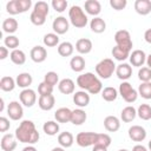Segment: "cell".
I'll return each mask as SVG.
<instances>
[{"label":"cell","instance_id":"cell-48","mask_svg":"<svg viewBox=\"0 0 151 151\" xmlns=\"http://www.w3.org/2000/svg\"><path fill=\"white\" fill-rule=\"evenodd\" d=\"M127 1L126 0H110V6L116 11H122L126 7Z\"/></svg>","mask_w":151,"mask_h":151},{"label":"cell","instance_id":"cell-47","mask_svg":"<svg viewBox=\"0 0 151 151\" xmlns=\"http://www.w3.org/2000/svg\"><path fill=\"white\" fill-rule=\"evenodd\" d=\"M38 93L40 96H48V94H52L53 93V86L46 84L45 81L40 83L38 85Z\"/></svg>","mask_w":151,"mask_h":151},{"label":"cell","instance_id":"cell-37","mask_svg":"<svg viewBox=\"0 0 151 151\" xmlns=\"http://www.w3.org/2000/svg\"><path fill=\"white\" fill-rule=\"evenodd\" d=\"M137 116L143 120L151 119V106L149 104H140L137 109Z\"/></svg>","mask_w":151,"mask_h":151},{"label":"cell","instance_id":"cell-20","mask_svg":"<svg viewBox=\"0 0 151 151\" xmlns=\"http://www.w3.org/2000/svg\"><path fill=\"white\" fill-rule=\"evenodd\" d=\"M104 127L109 132H116L120 129V120L116 116H107L104 119Z\"/></svg>","mask_w":151,"mask_h":151},{"label":"cell","instance_id":"cell-10","mask_svg":"<svg viewBox=\"0 0 151 151\" xmlns=\"http://www.w3.org/2000/svg\"><path fill=\"white\" fill-rule=\"evenodd\" d=\"M7 114H8V117L12 120H19V119H21L22 116H24V109H22L21 103L17 101V100L11 101L8 104V106H7Z\"/></svg>","mask_w":151,"mask_h":151},{"label":"cell","instance_id":"cell-15","mask_svg":"<svg viewBox=\"0 0 151 151\" xmlns=\"http://www.w3.org/2000/svg\"><path fill=\"white\" fill-rule=\"evenodd\" d=\"M15 136L11 133H6L1 138V150L2 151H14L17 147V140Z\"/></svg>","mask_w":151,"mask_h":151},{"label":"cell","instance_id":"cell-56","mask_svg":"<svg viewBox=\"0 0 151 151\" xmlns=\"http://www.w3.org/2000/svg\"><path fill=\"white\" fill-rule=\"evenodd\" d=\"M146 65H147L149 68H151V53L146 57Z\"/></svg>","mask_w":151,"mask_h":151},{"label":"cell","instance_id":"cell-17","mask_svg":"<svg viewBox=\"0 0 151 151\" xmlns=\"http://www.w3.org/2000/svg\"><path fill=\"white\" fill-rule=\"evenodd\" d=\"M73 103L79 107H86L90 104V94L86 91H77L73 93Z\"/></svg>","mask_w":151,"mask_h":151},{"label":"cell","instance_id":"cell-44","mask_svg":"<svg viewBox=\"0 0 151 151\" xmlns=\"http://www.w3.org/2000/svg\"><path fill=\"white\" fill-rule=\"evenodd\" d=\"M138 78L142 83H147L151 81V68H149L147 66L139 68L138 71Z\"/></svg>","mask_w":151,"mask_h":151},{"label":"cell","instance_id":"cell-16","mask_svg":"<svg viewBox=\"0 0 151 151\" xmlns=\"http://www.w3.org/2000/svg\"><path fill=\"white\" fill-rule=\"evenodd\" d=\"M116 74L120 80L126 81L132 76V67L126 63H122L116 67Z\"/></svg>","mask_w":151,"mask_h":151},{"label":"cell","instance_id":"cell-6","mask_svg":"<svg viewBox=\"0 0 151 151\" xmlns=\"http://www.w3.org/2000/svg\"><path fill=\"white\" fill-rule=\"evenodd\" d=\"M114 41H116L118 47H120L122 50L127 51V52H130L132 50V47H133V42H132L131 35H130L129 31H126V29L117 31L116 34H114Z\"/></svg>","mask_w":151,"mask_h":151},{"label":"cell","instance_id":"cell-28","mask_svg":"<svg viewBox=\"0 0 151 151\" xmlns=\"http://www.w3.org/2000/svg\"><path fill=\"white\" fill-rule=\"evenodd\" d=\"M87 114L83 109H76L72 111V117H71V123L73 125H81L86 122Z\"/></svg>","mask_w":151,"mask_h":151},{"label":"cell","instance_id":"cell-43","mask_svg":"<svg viewBox=\"0 0 151 151\" xmlns=\"http://www.w3.org/2000/svg\"><path fill=\"white\" fill-rule=\"evenodd\" d=\"M111 142H112L111 140V137L107 133H98L94 145H103V146L109 147L111 145Z\"/></svg>","mask_w":151,"mask_h":151},{"label":"cell","instance_id":"cell-30","mask_svg":"<svg viewBox=\"0 0 151 151\" xmlns=\"http://www.w3.org/2000/svg\"><path fill=\"white\" fill-rule=\"evenodd\" d=\"M136 117H137V110L133 106H126L122 110L120 119L124 123H131L132 120H134Z\"/></svg>","mask_w":151,"mask_h":151},{"label":"cell","instance_id":"cell-39","mask_svg":"<svg viewBox=\"0 0 151 151\" xmlns=\"http://www.w3.org/2000/svg\"><path fill=\"white\" fill-rule=\"evenodd\" d=\"M42 42L47 47H54L59 44V35L55 33H47L44 35Z\"/></svg>","mask_w":151,"mask_h":151},{"label":"cell","instance_id":"cell-26","mask_svg":"<svg viewBox=\"0 0 151 151\" xmlns=\"http://www.w3.org/2000/svg\"><path fill=\"white\" fill-rule=\"evenodd\" d=\"M73 142H74V137L71 132L68 131H65V132H61L59 133L58 136V143L61 147L64 149H67V147H71L73 145Z\"/></svg>","mask_w":151,"mask_h":151},{"label":"cell","instance_id":"cell-5","mask_svg":"<svg viewBox=\"0 0 151 151\" xmlns=\"http://www.w3.org/2000/svg\"><path fill=\"white\" fill-rule=\"evenodd\" d=\"M116 67L117 66L112 59L105 58L96 65V73L101 79H109V78H111V76L116 71Z\"/></svg>","mask_w":151,"mask_h":151},{"label":"cell","instance_id":"cell-32","mask_svg":"<svg viewBox=\"0 0 151 151\" xmlns=\"http://www.w3.org/2000/svg\"><path fill=\"white\" fill-rule=\"evenodd\" d=\"M9 58H11V61L15 65H24L26 63V54L24 51L17 48V50H13L9 54Z\"/></svg>","mask_w":151,"mask_h":151},{"label":"cell","instance_id":"cell-59","mask_svg":"<svg viewBox=\"0 0 151 151\" xmlns=\"http://www.w3.org/2000/svg\"><path fill=\"white\" fill-rule=\"evenodd\" d=\"M149 150H150V151H151V140H150V142H149Z\"/></svg>","mask_w":151,"mask_h":151},{"label":"cell","instance_id":"cell-57","mask_svg":"<svg viewBox=\"0 0 151 151\" xmlns=\"http://www.w3.org/2000/svg\"><path fill=\"white\" fill-rule=\"evenodd\" d=\"M52 151H65V149L61 147V146H57V147H53Z\"/></svg>","mask_w":151,"mask_h":151},{"label":"cell","instance_id":"cell-12","mask_svg":"<svg viewBox=\"0 0 151 151\" xmlns=\"http://www.w3.org/2000/svg\"><path fill=\"white\" fill-rule=\"evenodd\" d=\"M127 133L130 139L133 142H143L146 138V130L140 125H132Z\"/></svg>","mask_w":151,"mask_h":151},{"label":"cell","instance_id":"cell-24","mask_svg":"<svg viewBox=\"0 0 151 151\" xmlns=\"http://www.w3.org/2000/svg\"><path fill=\"white\" fill-rule=\"evenodd\" d=\"M134 11L140 15H147L151 12V1L150 0H136Z\"/></svg>","mask_w":151,"mask_h":151},{"label":"cell","instance_id":"cell-27","mask_svg":"<svg viewBox=\"0 0 151 151\" xmlns=\"http://www.w3.org/2000/svg\"><path fill=\"white\" fill-rule=\"evenodd\" d=\"M90 28H91L92 32L100 34V33L105 32V29H106V22L104 21V19H101L99 17H94L91 20V22H90Z\"/></svg>","mask_w":151,"mask_h":151},{"label":"cell","instance_id":"cell-19","mask_svg":"<svg viewBox=\"0 0 151 151\" xmlns=\"http://www.w3.org/2000/svg\"><path fill=\"white\" fill-rule=\"evenodd\" d=\"M92 41L87 38H81V39H78L77 42H76V50L78 51V53L80 54H87L92 51Z\"/></svg>","mask_w":151,"mask_h":151},{"label":"cell","instance_id":"cell-31","mask_svg":"<svg viewBox=\"0 0 151 151\" xmlns=\"http://www.w3.org/2000/svg\"><path fill=\"white\" fill-rule=\"evenodd\" d=\"M70 66H71V70L73 72H78V73L83 72L85 68V59L81 55L72 57V59L70 61Z\"/></svg>","mask_w":151,"mask_h":151},{"label":"cell","instance_id":"cell-25","mask_svg":"<svg viewBox=\"0 0 151 151\" xmlns=\"http://www.w3.org/2000/svg\"><path fill=\"white\" fill-rule=\"evenodd\" d=\"M32 81H33V78H32V76L28 72H22V73L18 74L17 78H15L17 86H19V87H21L24 90L28 88L29 85L32 84Z\"/></svg>","mask_w":151,"mask_h":151},{"label":"cell","instance_id":"cell-41","mask_svg":"<svg viewBox=\"0 0 151 151\" xmlns=\"http://www.w3.org/2000/svg\"><path fill=\"white\" fill-rule=\"evenodd\" d=\"M4 44H5V46H6L7 48H11V50L13 51V50H17V48H18L20 41H19V38H18V37L11 34V35H7V37L4 39Z\"/></svg>","mask_w":151,"mask_h":151},{"label":"cell","instance_id":"cell-51","mask_svg":"<svg viewBox=\"0 0 151 151\" xmlns=\"http://www.w3.org/2000/svg\"><path fill=\"white\" fill-rule=\"evenodd\" d=\"M9 54V51L6 46H0V60H4L8 57Z\"/></svg>","mask_w":151,"mask_h":151},{"label":"cell","instance_id":"cell-2","mask_svg":"<svg viewBox=\"0 0 151 151\" xmlns=\"http://www.w3.org/2000/svg\"><path fill=\"white\" fill-rule=\"evenodd\" d=\"M77 85L83 91H86L91 94H97L103 91V84H101L100 79L91 72L81 73L80 76H78Z\"/></svg>","mask_w":151,"mask_h":151},{"label":"cell","instance_id":"cell-38","mask_svg":"<svg viewBox=\"0 0 151 151\" xmlns=\"http://www.w3.org/2000/svg\"><path fill=\"white\" fill-rule=\"evenodd\" d=\"M111 53H112V57H113L116 60H118V61H124V60H126V59L130 57V52L122 50V48L118 47L117 45L112 48Z\"/></svg>","mask_w":151,"mask_h":151},{"label":"cell","instance_id":"cell-11","mask_svg":"<svg viewBox=\"0 0 151 151\" xmlns=\"http://www.w3.org/2000/svg\"><path fill=\"white\" fill-rule=\"evenodd\" d=\"M52 28L55 34H65L70 28V22L65 17H57L52 22Z\"/></svg>","mask_w":151,"mask_h":151},{"label":"cell","instance_id":"cell-13","mask_svg":"<svg viewBox=\"0 0 151 151\" xmlns=\"http://www.w3.org/2000/svg\"><path fill=\"white\" fill-rule=\"evenodd\" d=\"M129 59H130V63L132 66L142 67L146 63V54L142 50H134V51H132V53H130Z\"/></svg>","mask_w":151,"mask_h":151},{"label":"cell","instance_id":"cell-50","mask_svg":"<svg viewBox=\"0 0 151 151\" xmlns=\"http://www.w3.org/2000/svg\"><path fill=\"white\" fill-rule=\"evenodd\" d=\"M11 127L9 120L6 117H0V132H6Z\"/></svg>","mask_w":151,"mask_h":151},{"label":"cell","instance_id":"cell-36","mask_svg":"<svg viewBox=\"0 0 151 151\" xmlns=\"http://www.w3.org/2000/svg\"><path fill=\"white\" fill-rule=\"evenodd\" d=\"M117 97H118V91L114 87L107 86V87H104L101 91V98L105 101H113L117 99Z\"/></svg>","mask_w":151,"mask_h":151},{"label":"cell","instance_id":"cell-34","mask_svg":"<svg viewBox=\"0 0 151 151\" xmlns=\"http://www.w3.org/2000/svg\"><path fill=\"white\" fill-rule=\"evenodd\" d=\"M42 130L47 136H55L59 132V124L58 122H54V120L45 122L42 125Z\"/></svg>","mask_w":151,"mask_h":151},{"label":"cell","instance_id":"cell-8","mask_svg":"<svg viewBox=\"0 0 151 151\" xmlns=\"http://www.w3.org/2000/svg\"><path fill=\"white\" fill-rule=\"evenodd\" d=\"M97 134L98 133H96V132H79L76 137V142L79 146L87 147V146L96 144Z\"/></svg>","mask_w":151,"mask_h":151},{"label":"cell","instance_id":"cell-33","mask_svg":"<svg viewBox=\"0 0 151 151\" xmlns=\"http://www.w3.org/2000/svg\"><path fill=\"white\" fill-rule=\"evenodd\" d=\"M15 86H17L15 80H14L12 77H9V76H5V77H2L1 80H0V88H1L2 91H5V92H11V91H13Z\"/></svg>","mask_w":151,"mask_h":151},{"label":"cell","instance_id":"cell-42","mask_svg":"<svg viewBox=\"0 0 151 151\" xmlns=\"http://www.w3.org/2000/svg\"><path fill=\"white\" fill-rule=\"evenodd\" d=\"M44 81H45L46 84H48V85H51V86L54 87V85L59 84V83H58V81H59V76H58L57 72L50 71V72H47V73L45 74V77H44Z\"/></svg>","mask_w":151,"mask_h":151},{"label":"cell","instance_id":"cell-22","mask_svg":"<svg viewBox=\"0 0 151 151\" xmlns=\"http://www.w3.org/2000/svg\"><path fill=\"white\" fill-rule=\"evenodd\" d=\"M71 117H72V110H70L68 107H60L54 113L55 120L58 123H63V124L71 122Z\"/></svg>","mask_w":151,"mask_h":151},{"label":"cell","instance_id":"cell-53","mask_svg":"<svg viewBox=\"0 0 151 151\" xmlns=\"http://www.w3.org/2000/svg\"><path fill=\"white\" fill-rule=\"evenodd\" d=\"M132 151H149L144 145H142V144H137V145H134L133 147H132Z\"/></svg>","mask_w":151,"mask_h":151},{"label":"cell","instance_id":"cell-52","mask_svg":"<svg viewBox=\"0 0 151 151\" xmlns=\"http://www.w3.org/2000/svg\"><path fill=\"white\" fill-rule=\"evenodd\" d=\"M144 39L147 44H151V28H147L144 33Z\"/></svg>","mask_w":151,"mask_h":151},{"label":"cell","instance_id":"cell-3","mask_svg":"<svg viewBox=\"0 0 151 151\" xmlns=\"http://www.w3.org/2000/svg\"><path fill=\"white\" fill-rule=\"evenodd\" d=\"M50 12V7L48 4L45 1H38L34 4L33 11L31 13L29 20L33 25L35 26H42L46 22V18Z\"/></svg>","mask_w":151,"mask_h":151},{"label":"cell","instance_id":"cell-9","mask_svg":"<svg viewBox=\"0 0 151 151\" xmlns=\"http://www.w3.org/2000/svg\"><path fill=\"white\" fill-rule=\"evenodd\" d=\"M20 103L26 107H32L37 101V94L35 91L32 88H25L19 94Z\"/></svg>","mask_w":151,"mask_h":151},{"label":"cell","instance_id":"cell-23","mask_svg":"<svg viewBox=\"0 0 151 151\" xmlns=\"http://www.w3.org/2000/svg\"><path fill=\"white\" fill-rule=\"evenodd\" d=\"M85 12L90 15L97 17L101 12V5L98 0H87L85 1Z\"/></svg>","mask_w":151,"mask_h":151},{"label":"cell","instance_id":"cell-4","mask_svg":"<svg viewBox=\"0 0 151 151\" xmlns=\"http://www.w3.org/2000/svg\"><path fill=\"white\" fill-rule=\"evenodd\" d=\"M68 18H70V22L76 27V28H83L87 25V15L85 14L84 9L80 6L73 5L70 9H68Z\"/></svg>","mask_w":151,"mask_h":151},{"label":"cell","instance_id":"cell-29","mask_svg":"<svg viewBox=\"0 0 151 151\" xmlns=\"http://www.w3.org/2000/svg\"><path fill=\"white\" fill-rule=\"evenodd\" d=\"M18 27H19V24L14 18H7L2 21V31L5 33H8V35L17 32Z\"/></svg>","mask_w":151,"mask_h":151},{"label":"cell","instance_id":"cell-55","mask_svg":"<svg viewBox=\"0 0 151 151\" xmlns=\"http://www.w3.org/2000/svg\"><path fill=\"white\" fill-rule=\"evenodd\" d=\"M21 151H38V150H37V149H35L33 145H28V146H25V147H24Z\"/></svg>","mask_w":151,"mask_h":151},{"label":"cell","instance_id":"cell-58","mask_svg":"<svg viewBox=\"0 0 151 151\" xmlns=\"http://www.w3.org/2000/svg\"><path fill=\"white\" fill-rule=\"evenodd\" d=\"M0 104H1V105H0V112H2V111H4V105H5V104H4V99H2V98L0 99Z\"/></svg>","mask_w":151,"mask_h":151},{"label":"cell","instance_id":"cell-54","mask_svg":"<svg viewBox=\"0 0 151 151\" xmlns=\"http://www.w3.org/2000/svg\"><path fill=\"white\" fill-rule=\"evenodd\" d=\"M92 151H107V147L103 145H93Z\"/></svg>","mask_w":151,"mask_h":151},{"label":"cell","instance_id":"cell-14","mask_svg":"<svg viewBox=\"0 0 151 151\" xmlns=\"http://www.w3.org/2000/svg\"><path fill=\"white\" fill-rule=\"evenodd\" d=\"M29 57L31 59L37 63V64H40V63H44L47 58V51L45 47L38 45V46H34L32 50H31V53H29Z\"/></svg>","mask_w":151,"mask_h":151},{"label":"cell","instance_id":"cell-18","mask_svg":"<svg viewBox=\"0 0 151 151\" xmlns=\"http://www.w3.org/2000/svg\"><path fill=\"white\" fill-rule=\"evenodd\" d=\"M55 104V98L53 94H48V96H40L38 99V105L41 110L44 111H50L54 107Z\"/></svg>","mask_w":151,"mask_h":151},{"label":"cell","instance_id":"cell-49","mask_svg":"<svg viewBox=\"0 0 151 151\" xmlns=\"http://www.w3.org/2000/svg\"><path fill=\"white\" fill-rule=\"evenodd\" d=\"M18 5H19L20 13H25L32 7V1L31 0H18Z\"/></svg>","mask_w":151,"mask_h":151},{"label":"cell","instance_id":"cell-60","mask_svg":"<svg viewBox=\"0 0 151 151\" xmlns=\"http://www.w3.org/2000/svg\"><path fill=\"white\" fill-rule=\"evenodd\" d=\"M118 151H129V150H126V149H120V150H118Z\"/></svg>","mask_w":151,"mask_h":151},{"label":"cell","instance_id":"cell-45","mask_svg":"<svg viewBox=\"0 0 151 151\" xmlns=\"http://www.w3.org/2000/svg\"><path fill=\"white\" fill-rule=\"evenodd\" d=\"M53 9L58 13H63L67 8V1L66 0H52L51 2Z\"/></svg>","mask_w":151,"mask_h":151},{"label":"cell","instance_id":"cell-40","mask_svg":"<svg viewBox=\"0 0 151 151\" xmlns=\"http://www.w3.org/2000/svg\"><path fill=\"white\" fill-rule=\"evenodd\" d=\"M138 94L144 99H151V81L142 83L138 86Z\"/></svg>","mask_w":151,"mask_h":151},{"label":"cell","instance_id":"cell-21","mask_svg":"<svg viewBox=\"0 0 151 151\" xmlns=\"http://www.w3.org/2000/svg\"><path fill=\"white\" fill-rule=\"evenodd\" d=\"M58 88L59 91L63 93V94H71V93H74V88H76V85H74V81L70 78H65V79H61L58 84Z\"/></svg>","mask_w":151,"mask_h":151},{"label":"cell","instance_id":"cell-35","mask_svg":"<svg viewBox=\"0 0 151 151\" xmlns=\"http://www.w3.org/2000/svg\"><path fill=\"white\" fill-rule=\"evenodd\" d=\"M73 51H74V46L70 42V41H64L61 44H59L58 46V53L59 55L61 57H70L73 54Z\"/></svg>","mask_w":151,"mask_h":151},{"label":"cell","instance_id":"cell-46","mask_svg":"<svg viewBox=\"0 0 151 151\" xmlns=\"http://www.w3.org/2000/svg\"><path fill=\"white\" fill-rule=\"evenodd\" d=\"M6 11H7V13H9V14H12V15L20 14L18 0H11V1H8V2L6 4Z\"/></svg>","mask_w":151,"mask_h":151},{"label":"cell","instance_id":"cell-1","mask_svg":"<svg viewBox=\"0 0 151 151\" xmlns=\"http://www.w3.org/2000/svg\"><path fill=\"white\" fill-rule=\"evenodd\" d=\"M14 136L17 140H19L20 143L28 144V145H33L38 143L40 138V134L32 120H22L19 124V126L15 129Z\"/></svg>","mask_w":151,"mask_h":151},{"label":"cell","instance_id":"cell-7","mask_svg":"<svg viewBox=\"0 0 151 151\" xmlns=\"http://www.w3.org/2000/svg\"><path fill=\"white\" fill-rule=\"evenodd\" d=\"M119 94L122 96V98L126 101V103H134L138 98V91H136L132 85L129 83V81H123L120 85H119V90H118Z\"/></svg>","mask_w":151,"mask_h":151}]
</instances>
